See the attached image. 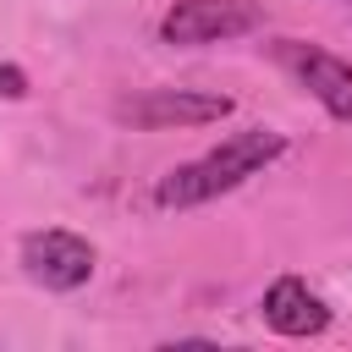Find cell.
<instances>
[{
  "mask_svg": "<svg viewBox=\"0 0 352 352\" xmlns=\"http://www.w3.org/2000/svg\"><path fill=\"white\" fill-rule=\"evenodd\" d=\"M275 60H280L336 121H352V66H346L341 55H330V50H319V44H308V38H280V44H275Z\"/></svg>",
  "mask_w": 352,
  "mask_h": 352,
  "instance_id": "5b68a950",
  "label": "cell"
},
{
  "mask_svg": "<svg viewBox=\"0 0 352 352\" xmlns=\"http://www.w3.org/2000/svg\"><path fill=\"white\" fill-rule=\"evenodd\" d=\"M258 308H264V324H270L275 336H319V330L330 324L324 297L308 292V280H297V275H280V280L264 292Z\"/></svg>",
  "mask_w": 352,
  "mask_h": 352,
  "instance_id": "8992f818",
  "label": "cell"
},
{
  "mask_svg": "<svg viewBox=\"0 0 352 352\" xmlns=\"http://www.w3.org/2000/svg\"><path fill=\"white\" fill-rule=\"evenodd\" d=\"M286 154V138L275 126H248V132H231L220 148H209L204 160H187L176 165L170 176H160L154 187V204L160 209H192V204H209L231 187H242L248 176H258L270 160Z\"/></svg>",
  "mask_w": 352,
  "mask_h": 352,
  "instance_id": "6da1fadb",
  "label": "cell"
},
{
  "mask_svg": "<svg viewBox=\"0 0 352 352\" xmlns=\"http://www.w3.org/2000/svg\"><path fill=\"white\" fill-rule=\"evenodd\" d=\"M22 270L44 292H77L94 275V248L72 231H28L22 236Z\"/></svg>",
  "mask_w": 352,
  "mask_h": 352,
  "instance_id": "277c9868",
  "label": "cell"
},
{
  "mask_svg": "<svg viewBox=\"0 0 352 352\" xmlns=\"http://www.w3.org/2000/svg\"><path fill=\"white\" fill-rule=\"evenodd\" d=\"M116 116L132 121V126H143V132L209 126V121H226V116H231V99H226V94H209V88H148V94L121 99Z\"/></svg>",
  "mask_w": 352,
  "mask_h": 352,
  "instance_id": "3957f363",
  "label": "cell"
},
{
  "mask_svg": "<svg viewBox=\"0 0 352 352\" xmlns=\"http://www.w3.org/2000/svg\"><path fill=\"white\" fill-rule=\"evenodd\" d=\"M0 94H6V99H22V94H28L22 66H0Z\"/></svg>",
  "mask_w": 352,
  "mask_h": 352,
  "instance_id": "52a82bcc",
  "label": "cell"
},
{
  "mask_svg": "<svg viewBox=\"0 0 352 352\" xmlns=\"http://www.w3.org/2000/svg\"><path fill=\"white\" fill-rule=\"evenodd\" d=\"M264 22L258 0H176L160 16V38L165 44H220V38H242Z\"/></svg>",
  "mask_w": 352,
  "mask_h": 352,
  "instance_id": "7a4b0ae2",
  "label": "cell"
}]
</instances>
